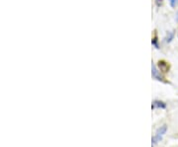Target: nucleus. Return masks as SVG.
<instances>
[{
	"label": "nucleus",
	"mask_w": 178,
	"mask_h": 147,
	"mask_svg": "<svg viewBox=\"0 0 178 147\" xmlns=\"http://www.w3.org/2000/svg\"><path fill=\"white\" fill-rule=\"evenodd\" d=\"M157 4H158V5H159V2H160V3H161V1H162V0H157Z\"/></svg>",
	"instance_id": "nucleus-7"
},
{
	"label": "nucleus",
	"mask_w": 178,
	"mask_h": 147,
	"mask_svg": "<svg viewBox=\"0 0 178 147\" xmlns=\"http://www.w3.org/2000/svg\"><path fill=\"white\" fill-rule=\"evenodd\" d=\"M175 20H176V22H178V11L176 12V15H175Z\"/></svg>",
	"instance_id": "nucleus-6"
},
{
	"label": "nucleus",
	"mask_w": 178,
	"mask_h": 147,
	"mask_svg": "<svg viewBox=\"0 0 178 147\" xmlns=\"http://www.w3.org/2000/svg\"><path fill=\"white\" fill-rule=\"evenodd\" d=\"M167 131V126L166 124H162L161 126H159L157 131H155L154 135L151 137V145H153V147L154 145H157L158 142H160L162 140L163 136L165 135V133Z\"/></svg>",
	"instance_id": "nucleus-1"
},
{
	"label": "nucleus",
	"mask_w": 178,
	"mask_h": 147,
	"mask_svg": "<svg viewBox=\"0 0 178 147\" xmlns=\"http://www.w3.org/2000/svg\"><path fill=\"white\" fill-rule=\"evenodd\" d=\"M151 75H153V78L157 80V81L163 82V77L162 75L160 74V71L157 69V67L155 66V64H151Z\"/></svg>",
	"instance_id": "nucleus-2"
},
{
	"label": "nucleus",
	"mask_w": 178,
	"mask_h": 147,
	"mask_svg": "<svg viewBox=\"0 0 178 147\" xmlns=\"http://www.w3.org/2000/svg\"><path fill=\"white\" fill-rule=\"evenodd\" d=\"M173 37H174V34H173L172 32H169V33L167 34V37L165 38V40H166V42H167V43H170V42L172 41V39H173Z\"/></svg>",
	"instance_id": "nucleus-4"
},
{
	"label": "nucleus",
	"mask_w": 178,
	"mask_h": 147,
	"mask_svg": "<svg viewBox=\"0 0 178 147\" xmlns=\"http://www.w3.org/2000/svg\"><path fill=\"white\" fill-rule=\"evenodd\" d=\"M169 3H170V6L175 8L178 5V0H169Z\"/></svg>",
	"instance_id": "nucleus-5"
},
{
	"label": "nucleus",
	"mask_w": 178,
	"mask_h": 147,
	"mask_svg": "<svg viewBox=\"0 0 178 147\" xmlns=\"http://www.w3.org/2000/svg\"><path fill=\"white\" fill-rule=\"evenodd\" d=\"M166 108V105L165 103H163L162 101H154L153 105H151V109L154 110V109H165Z\"/></svg>",
	"instance_id": "nucleus-3"
}]
</instances>
